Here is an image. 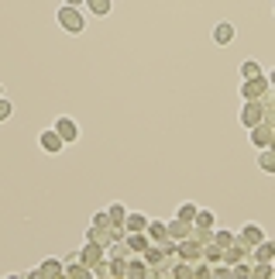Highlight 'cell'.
Masks as SVG:
<instances>
[{
    "label": "cell",
    "mask_w": 275,
    "mask_h": 279,
    "mask_svg": "<svg viewBox=\"0 0 275 279\" xmlns=\"http://www.w3.org/2000/svg\"><path fill=\"white\" fill-rule=\"evenodd\" d=\"M59 24L69 31V35H79V31L86 28V21H83V14H79L76 7H62L59 11Z\"/></svg>",
    "instance_id": "cell-1"
},
{
    "label": "cell",
    "mask_w": 275,
    "mask_h": 279,
    "mask_svg": "<svg viewBox=\"0 0 275 279\" xmlns=\"http://www.w3.org/2000/svg\"><path fill=\"white\" fill-rule=\"evenodd\" d=\"M214 41L217 45H231V41H234V24H231V21H220L214 28Z\"/></svg>",
    "instance_id": "cell-2"
},
{
    "label": "cell",
    "mask_w": 275,
    "mask_h": 279,
    "mask_svg": "<svg viewBox=\"0 0 275 279\" xmlns=\"http://www.w3.org/2000/svg\"><path fill=\"white\" fill-rule=\"evenodd\" d=\"M62 145H65V141H62V135L55 128H52V131H41V148H45V152H62Z\"/></svg>",
    "instance_id": "cell-3"
},
{
    "label": "cell",
    "mask_w": 275,
    "mask_h": 279,
    "mask_svg": "<svg viewBox=\"0 0 275 279\" xmlns=\"http://www.w3.org/2000/svg\"><path fill=\"white\" fill-rule=\"evenodd\" d=\"M55 131L62 135V141H73V138H76V124H73V121H65V118H59Z\"/></svg>",
    "instance_id": "cell-4"
},
{
    "label": "cell",
    "mask_w": 275,
    "mask_h": 279,
    "mask_svg": "<svg viewBox=\"0 0 275 279\" xmlns=\"http://www.w3.org/2000/svg\"><path fill=\"white\" fill-rule=\"evenodd\" d=\"M148 224H152V220L141 217V214H131V217H127V228H131V231H145Z\"/></svg>",
    "instance_id": "cell-5"
},
{
    "label": "cell",
    "mask_w": 275,
    "mask_h": 279,
    "mask_svg": "<svg viewBox=\"0 0 275 279\" xmlns=\"http://www.w3.org/2000/svg\"><path fill=\"white\" fill-rule=\"evenodd\" d=\"M241 238H244V241H251V245H258V241H261V231H258L255 224H248V228L241 231Z\"/></svg>",
    "instance_id": "cell-6"
},
{
    "label": "cell",
    "mask_w": 275,
    "mask_h": 279,
    "mask_svg": "<svg viewBox=\"0 0 275 279\" xmlns=\"http://www.w3.org/2000/svg\"><path fill=\"white\" fill-rule=\"evenodd\" d=\"M93 14H110V0H86Z\"/></svg>",
    "instance_id": "cell-7"
},
{
    "label": "cell",
    "mask_w": 275,
    "mask_h": 279,
    "mask_svg": "<svg viewBox=\"0 0 275 279\" xmlns=\"http://www.w3.org/2000/svg\"><path fill=\"white\" fill-rule=\"evenodd\" d=\"M241 124H244V128H248V124H258V110L255 107H244V110H241Z\"/></svg>",
    "instance_id": "cell-8"
},
{
    "label": "cell",
    "mask_w": 275,
    "mask_h": 279,
    "mask_svg": "<svg viewBox=\"0 0 275 279\" xmlns=\"http://www.w3.org/2000/svg\"><path fill=\"white\" fill-rule=\"evenodd\" d=\"M241 76L244 80H258V62H244L241 66Z\"/></svg>",
    "instance_id": "cell-9"
},
{
    "label": "cell",
    "mask_w": 275,
    "mask_h": 279,
    "mask_svg": "<svg viewBox=\"0 0 275 279\" xmlns=\"http://www.w3.org/2000/svg\"><path fill=\"white\" fill-rule=\"evenodd\" d=\"M261 169H265V173H275V155H272V152L261 155Z\"/></svg>",
    "instance_id": "cell-10"
},
{
    "label": "cell",
    "mask_w": 275,
    "mask_h": 279,
    "mask_svg": "<svg viewBox=\"0 0 275 279\" xmlns=\"http://www.w3.org/2000/svg\"><path fill=\"white\" fill-rule=\"evenodd\" d=\"M38 272H41V276H52V272H62V265H59V262H45Z\"/></svg>",
    "instance_id": "cell-11"
},
{
    "label": "cell",
    "mask_w": 275,
    "mask_h": 279,
    "mask_svg": "<svg viewBox=\"0 0 275 279\" xmlns=\"http://www.w3.org/2000/svg\"><path fill=\"white\" fill-rule=\"evenodd\" d=\"M193 217H196V207H193V203H186V207L179 210V220H193Z\"/></svg>",
    "instance_id": "cell-12"
},
{
    "label": "cell",
    "mask_w": 275,
    "mask_h": 279,
    "mask_svg": "<svg viewBox=\"0 0 275 279\" xmlns=\"http://www.w3.org/2000/svg\"><path fill=\"white\" fill-rule=\"evenodd\" d=\"M272 255H275V245H261V248H258V259L261 262H268Z\"/></svg>",
    "instance_id": "cell-13"
},
{
    "label": "cell",
    "mask_w": 275,
    "mask_h": 279,
    "mask_svg": "<svg viewBox=\"0 0 275 279\" xmlns=\"http://www.w3.org/2000/svg\"><path fill=\"white\" fill-rule=\"evenodd\" d=\"M196 220L203 224V228H210V224H214V214H207V210H196Z\"/></svg>",
    "instance_id": "cell-14"
},
{
    "label": "cell",
    "mask_w": 275,
    "mask_h": 279,
    "mask_svg": "<svg viewBox=\"0 0 275 279\" xmlns=\"http://www.w3.org/2000/svg\"><path fill=\"white\" fill-rule=\"evenodd\" d=\"M11 118V103H7V100H0V121H7Z\"/></svg>",
    "instance_id": "cell-15"
}]
</instances>
